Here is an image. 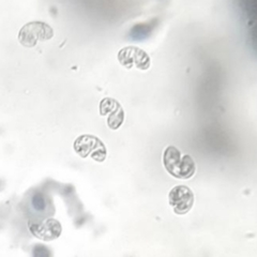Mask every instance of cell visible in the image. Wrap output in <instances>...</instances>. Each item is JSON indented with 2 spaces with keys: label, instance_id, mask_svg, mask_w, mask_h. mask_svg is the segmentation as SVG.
<instances>
[{
  "label": "cell",
  "instance_id": "cell-1",
  "mask_svg": "<svg viewBox=\"0 0 257 257\" xmlns=\"http://www.w3.org/2000/svg\"><path fill=\"white\" fill-rule=\"evenodd\" d=\"M163 164L167 173L177 179H190L196 172L192 157L189 155L182 156L181 151L175 146H168L164 150Z\"/></svg>",
  "mask_w": 257,
  "mask_h": 257
},
{
  "label": "cell",
  "instance_id": "cell-2",
  "mask_svg": "<svg viewBox=\"0 0 257 257\" xmlns=\"http://www.w3.org/2000/svg\"><path fill=\"white\" fill-rule=\"evenodd\" d=\"M73 148L76 154L83 159L91 157L96 162H104L106 159L107 150L105 145L94 135L83 134L74 141Z\"/></svg>",
  "mask_w": 257,
  "mask_h": 257
},
{
  "label": "cell",
  "instance_id": "cell-3",
  "mask_svg": "<svg viewBox=\"0 0 257 257\" xmlns=\"http://www.w3.org/2000/svg\"><path fill=\"white\" fill-rule=\"evenodd\" d=\"M54 37V30L44 22H30L19 32V41L25 47H34L39 42L47 41Z\"/></svg>",
  "mask_w": 257,
  "mask_h": 257
},
{
  "label": "cell",
  "instance_id": "cell-4",
  "mask_svg": "<svg viewBox=\"0 0 257 257\" xmlns=\"http://www.w3.org/2000/svg\"><path fill=\"white\" fill-rule=\"evenodd\" d=\"M118 60L126 69L136 67L140 70H148L150 67L149 55L138 46H125L118 53Z\"/></svg>",
  "mask_w": 257,
  "mask_h": 257
},
{
  "label": "cell",
  "instance_id": "cell-5",
  "mask_svg": "<svg viewBox=\"0 0 257 257\" xmlns=\"http://www.w3.org/2000/svg\"><path fill=\"white\" fill-rule=\"evenodd\" d=\"M168 202L176 214L183 215L194 205V193L187 186H176L168 193Z\"/></svg>",
  "mask_w": 257,
  "mask_h": 257
},
{
  "label": "cell",
  "instance_id": "cell-6",
  "mask_svg": "<svg viewBox=\"0 0 257 257\" xmlns=\"http://www.w3.org/2000/svg\"><path fill=\"white\" fill-rule=\"evenodd\" d=\"M30 232L36 238L43 241H53L60 237L62 226L59 221L53 218H47L43 221H30L28 223Z\"/></svg>",
  "mask_w": 257,
  "mask_h": 257
},
{
  "label": "cell",
  "instance_id": "cell-7",
  "mask_svg": "<svg viewBox=\"0 0 257 257\" xmlns=\"http://www.w3.org/2000/svg\"><path fill=\"white\" fill-rule=\"evenodd\" d=\"M156 23L157 20H151L149 22H145V23H140L134 25L130 32H128V36L132 40H144L148 38L152 30L156 27Z\"/></svg>",
  "mask_w": 257,
  "mask_h": 257
},
{
  "label": "cell",
  "instance_id": "cell-8",
  "mask_svg": "<svg viewBox=\"0 0 257 257\" xmlns=\"http://www.w3.org/2000/svg\"><path fill=\"white\" fill-rule=\"evenodd\" d=\"M124 121V110L122 106H119L107 116V125L111 130H118Z\"/></svg>",
  "mask_w": 257,
  "mask_h": 257
},
{
  "label": "cell",
  "instance_id": "cell-9",
  "mask_svg": "<svg viewBox=\"0 0 257 257\" xmlns=\"http://www.w3.org/2000/svg\"><path fill=\"white\" fill-rule=\"evenodd\" d=\"M120 105V103L112 99V98H104L103 100H101L100 102V115L101 116H108L109 114H111L112 111L116 110Z\"/></svg>",
  "mask_w": 257,
  "mask_h": 257
},
{
  "label": "cell",
  "instance_id": "cell-10",
  "mask_svg": "<svg viewBox=\"0 0 257 257\" xmlns=\"http://www.w3.org/2000/svg\"><path fill=\"white\" fill-rule=\"evenodd\" d=\"M31 206L37 212H44L47 209L46 197L41 192H36L31 197Z\"/></svg>",
  "mask_w": 257,
  "mask_h": 257
}]
</instances>
